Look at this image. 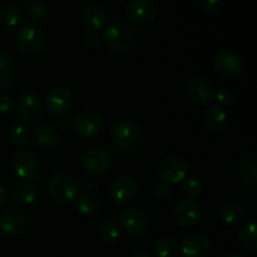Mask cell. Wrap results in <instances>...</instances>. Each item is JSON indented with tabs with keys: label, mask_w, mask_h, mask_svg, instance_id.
<instances>
[{
	"label": "cell",
	"mask_w": 257,
	"mask_h": 257,
	"mask_svg": "<svg viewBox=\"0 0 257 257\" xmlns=\"http://www.w3.org/2000/svg\"><path fill=\"white\" fill-rule=\"evenodd\" d=\"M208 251H210V241L202 233H190L182 240L181 252L183 257H205Z\"/></svg>",
	"instance_id": "17"
},
{
	"label": "cell",
	"mask_w": 257,
	"mask_h": 257,
	"mask_svg": "<svg viewBox=\"0 0 257 257\" xmlns=\"http://www.w3.org/2000/svg\"><path fill=\"white\" fill-rule=\"evenodd\" d=\"M153 196L157 201L160 202H166L168 201V198L171 197V188L167 183H157L155 186V190H153Z\"/></svg>",
	"instance_id": "35"
},
{
	"label": "cell",
	"mask_w": 257,
	"mask_h": 257,
	"mask_svg": "<svg viewBox=\"0 0 257 257\" xmlns=\"http://www.w3.org/2000/svg\"><path fill=\"white\" fill-rule=\"evenodd\" d=\"M109 193L113 202L127 206L135 201L138 193V185L131 176H119L110 185Z\"/></svg>",
	"instance_id": "11"
},
{
	"label": "cell",
	"mask_w": 257,
	"mask_h": 257,
	"mask_svg": "<svg viewBox=\"0 0 257 257\" xmlns=\"http://www.w3.org/2000/svg\"><path fill=\"white\" fill-rule=\"evenodd\" d=\"M97 186V181L92 177V176H83L79 181V186L78 187H82L83 190L90 191Z\"/></svg>",
	"instance_id": "39"
},
{
	"label": "cell",
	"mask_w": 257,
	"mask_h": 257,
	"mask_svg": "<svg viewBox=\"0 0 257 257\" xmlns=\"http://www.w3.org/2000/svg\"><path fill=\"white\" fill-rule=\"evenodd\" d=\"M102 42L103 38L98 32H89L84 35V45L88 49H97Z\"/></svg>",
	"instance_id": "36"
},
{
	"label": "cell",
	"mask_w": 257,
	"mask_h": 257,
	"mask_svg": "<svg viewBox=\"0 0 257 257\" xmlns=\"http://www.w3.org/2000/svg\"><path fill=\"white\" fill-rule=\"evenodd\" d=\"M77 210L85 217H94L102 210V205L97 196L92 193H83L77 200Z\"/></svg>",
	"instance_id": "23"
},
{
	"label": "cell",
	"mask_w": 257,
	"mask_h": 257,
	"mask_svg": "<svg viewBox=\"0 0 257 257\" xmlns=\"http://www.w3.org/2000/svg\"><path fill=\"white\" fill-rule=\"evenodd\" d=\"M226 5V0H205V10L210 14H217L222 12Z\"/></svg>",
	"instance_id": "37"
},
{
	"label": "cell",
	"mask_w": 257,
	"mask_h": 257,
	"mask_svg": "<svg viewBox=\"0 0 257 257\" xmlns=\"http://www.w3.org/2000/svg\"><path fill=\"white\" fill-rule=\"evenodd\" d=\"M44 103L39 95L34 93H27L22 95L17 103V112L24 124H35L44 114Z\"/></svg>",
	"instance_id": "6"
},
{
	"label": "cell",
	"mask_w": 257,
	"mask_h": 257,
	"mask_svg": "<svg viewBox=\"0 0 257 257\" xmlns=\"http://www.w3.org/2000/svg\"><path fill=\"white\" fill-rule=\"evenodd\" d=\"M39 188L37 185L30 182H25L18 186L14 191V201L19 206H29L38 200Z\"/></svg>",
	"instance_id": "24"
},
{
	"label": "cell",
	"mask_w": 257,
	"mask_h": 257,
	"mask_svg": "<svg viewBox=\"0 0 257 257\" xmlns=\"http://www.w3.org/2000/svg\"><path fill=\"white\" fill-rule=\"evenodd\" d=\"M14 63L7 54L0 53V88L8 87L14 79Z\"/></svg>",
	"instance_id": "28"
},
{
	"label": "cell",
	"mask_w": 257,
	"mask_h": 257,
	"mask_svg": "<svg viewBox=\"0 0 257 257\" xmlns=\"http://www.w3.org/2000/svg\"><path fill=\"white\" fill-rule=\"evenodd\" d=\"M107 10L98 4H90L83 12V22L92 32L104 29L107 25Z\"/></svg>",
	"instance_id": "20"
},
{
	"label": "cell",
	"mask_w": 257,
	"mask_h": 257,
	"mask_svg": "<svg viewBox=\"0 0 257 257\" xmlns=\"http://www.w3.org/2000/svg\"><path fill=\"white\" fill-rule=\"evenodd\" d=\"M103 39L113 52H127L136 42L135 28L128 22L117 19L107 25L103 33Z\"/></svg>",
	"instance_id": "1"
},
{
	"label": "cell",
	"mask_w": 257,
	"mask_h": 257,
	"mask_svg": "<svg viewBox=\"0 0 257 257\" xmlns=\"http://www.w3.org/2000/svg\"><path fill=\"white\" fill-rule=\"evenodd\" d=\"M243 218V210L238 203L227 202L221 210V220L226 225H237Z\"/></svg>",
	"instance_id": "26"
},
{
	"label": "cell",
	"mask_w": 257,
	"mask_h": 257,
	"mask_svg": "<svg viewBox=\"0 0 257 257\" xmlns=\"http://www.w3.org/2000/svg\"><path fill=\"white\" fill-rule=\"evenodd\" d=\"M119 226L114 218H108L100 226V236L105 242H114L119 237Z\"/></svg>",
	"instance_id": "31"
},
{
	"label": "cell",
	"mask_w": 257,
	"mask_h": 257,
	"mask_svg": "<svg viewBox=\"0 0 257 257\" xmlns=\"http://www.w3.org/2000/svg\"><path fill=\"white\" fill-rule=\"evenodd\" d=\"M201 205L195 198H183L175 207L176 221L185 228H191L197 225L201 220Z\"/></svg>",
	"instance_id": "14"
},
{
	"label": "cell",
	"mask_w": 257,
	"mask_h": 257,
	"mask_svg": "<svg viewBox=\"0 0 257 257\" xmlns=\"http://www.w3.org/2000/svg\"><path fill=\"white\" fill-rule=\"evenodd\" d=\"M125 13L132 22L145 24L155 19L157 7L152 0H131L125 7Z\"/></svg>",
	"instance_id": "16"
},
{
	"label": "cell",
	"mask_w": 257,
	"mask_h": 257,
	"mask_svg": "<svg viewBox=\"0 0 257 257\" xmlns=\"http://www.w3.org/2000/svg\"><path fill=\"white\" fill-rule=\"evenodd\" d=\"M32 140L34 145L43 151L55 150L60 142L59 133L50 124L37 125L32 133Z\"/></svg>",
	"instance_id": "18"
},
{
	"label": "cell",
	"mask_w": 257,
	"mask_h": 257,
	"mask_svg": "<svg viewBox=\"0 0 257 257\" xmlns=\"http://www.w3.org/2000/svg\"><path fill=\"white\" fill-rule=\"evenodd\" d=\"M190 172L187 161L181 156H170L161 162L158 175L165 183H178L185 180Z\"/></svg>",
	"instance_id": "7"
},
{
	"label": "cell",
	"mask_w": 257,
	"mask_h": 257,
	"mask_svg": "<svg viewBox=\"0 0 257 257\" xmlns=\"http://www.w3.org/2000/svg\"><path fill=\"white\" fill-rule=\"evenodd\" d=\"M227 257H242L240 255V253H236V252H232V253H230V255H228Z\"/></svg>",
	"instance_id": "42"
},
{
	"label": "cell",
	"mask_w": 257,
	"mask_h": 257,
	"mask_svg": "<svg viewBox=\"0 0 257 257\" xmlns=\"http://www.w3.org/2000/svg\"><path fill=\"white\" fill-rule=\"evenodd\" d=\"M47 42V35L44 34V32L33 25H24L18 29L15 34L18 49L28 55H37L44 52Z\"/></svg>",
	"instance_id": "2"
},
{
	"label": "cell",
	"mask_w": 257,
	"mask_h": 257,
	"mask_svg": "<svg viewBox=\"0 0 257 257\" xmlns=\"http://www.w3.org/2000/svg\"><path fill=\"white\" fill-rule=\"evenodd\" d=\"M141 131L136 123L131 120H122L117 123L113 131V141L115 146L122 151H133L140 146Z\"/></svg>",
	"instance_id": "8"
},
{
	"label": "cell",
	"mask_w": 257,
	"mask_h": 257,
	"mask_svg": "<svg viewBox=\"0 0 257 257\" xmlns=\"http://www.w3.org/2000/svg\"><path fill=\"white\" fill-rule=\"evenodd\" d=\"M30 137V130L27 124L24 123H19V124L13 125L12 130L9 132V141L12 145L18 146H24L25 143L29 141Z\"/></svg>",
	"instance_id": "30"
},
{
	"label": "cell",
	"mask_w": 257,
	"mask_h": 257,
	"mask_svg": "<svg viewBox=\"0 0 257 257\" xmlns=\"http://www.w3.org/2000/svg\"><path fill=\"white\" fill-rule=\"evenodd\" d=\"M77 182L65 173H57L49 181V193L57 202L68 203L75 200L78 195Z\"/></svg>",
	"instance_id": "5"
},
{
	"label": "cell",
	"mask_w": 257,
	"mask_h": 257,
	"mask_svg": "<svg viewBox=\"0 0 257 257\" xmlns=\"http://www.w3.org/2000/svg\"><path fill=\"white\" fill-rule=\"evenodd\" d=\"M237 172L241 181L246 185L255 186L257 182V155L247 152L240 158L237 163Z\"/></svg>",
	"instance_id": "21"
},
{
	"label": "cell",
	"mask_w": 257,
	"mask_h": 257,
	"mask_svg": "<svg viewBox=\"0 0 257 257\" xmlns=\"http://www.w3.org/2000/svg\"><path fill=\"white\" fill-rule=\"evenodd\" d=\"M73 103L72 93L65 87H55L45 98L44 108L53 117H64L70 110Z\"/></svg>",
	"instance_id": "10"
},
{
	"label": "cell",
	"mask_w": 257,
	"mask_h": 257,
	"mask_svg": "<svg viewBox=\"0 0 257 257\" xmlns=\"http://www.w3.org/2000/svg\"><path fill=\"white\" fill-rule=\"evenodd\" d=\"M243 60L233 52H220L213 58V68L222 77L228 79H237L243 73Z\"/></svg>",
	"instance_id": "9"
},
{
	"label": "cell",
	"mask_w": 257,
	"mask_h": 257,
	"mask_svg": "<svg viewBox=\"0 0 257 257\" xmlns=\"http://www.w3.org/2000/svg\"><path fill=\"white\" fill-rule=\"evenodd\" d=\"M73 128L80 137H94L102 131L103 118L95 110H83L78 113L73 119Z\"/></svg>",
	"instance_id": "12"
},
{
	"label": "cell",
	"mask_w": 257,
	"mask_h": 257,
	"mask_svg": "<svg viewBox=\"0 0 257 257\" xmlns=\"http://www.w3.org/2000/svg\"><path fill=\"white\" fill-rule=\"evenodd\" d=\"M13 171L19 180L30 182L39 176V158L32 151H20L13 160Z\"/></svg>",
	"instance_id": "4"
},
{
	"label": "cell",
	"mask_w": 257,
	"mask_h": 257,
	"mask_svg": "<svg viewBox=\"0 0 257 257\" xmlns=\"http://www.w3.org/2000/svg\"><path fill=\"white\" fill-rule=\"evenodd\" d=\"M187 94L191 99L200 105H207L215 98V90H213L212 84L207 78L202 75H193L188 79L187 85Z\"/></svg>",
	"instance_id": "15"
},
{
	"label": "cell",
	"mask_w": 257,
	"mask_h": 257,
	"mask_svg": "<svg viewBox=\"0 0 257 257\" xmlns=\"http://www.w3.org/2000/svg\"><path fill=\"white\" fill-rule=\"evenodd\" d=\"M238 240L243 248H246L250 252L255 253L257 251V235H256V225L253 222H248L238 231Z\"/></svg>",
	"instance_id": "25"
},
{
	"label": "cell",
	"mask_w": 257,
	"mask_h": 257,
	"mask_svg": "<svg viewBox=\"0 0 257 257\" xmlns=\"http://www.w3.org/2000/svg\"><path fill=\"white\" fill-rule=\"evenodd\" d=\"M23 18V13L19 7L14 4H8L0 9V22L8 27H15L19 24Z\"/></svg>",
	"instance_id": "29"
},
{
	"label": "cell",
	"mask_w": 257,
	"mask_h": 257,
	"mask_svg": "<svg viewBox=\"0 0 257 257\" xmlns=\"http://www.w3.org/2000/svg\"><path fill=\"white\" fill-rule=\"evenodd\" d=\"M155 252L157 257H178L180 248L173 238L161 237L156 241Z\"/></svg>",
	"instance_id": "27"
},
{
	"label": "cell",
	"mask_w": 257,
	"mask_h": 257,
	"mask_svg": "<svg viewBox=\"0 0 257 257\" xmlns=\"http://www.w3.org/2000/svg\"><path fill=\"white\" fill-rule=\"evenodd\" d=\"M48 7L42 2H30L25 7V14L30 20H43L48 17Z\"/></svg>",
	"instance_id": "32"
},
{
	"label": "cell",
	"mask_w": 257,
	"mask_h": 257,
	"mask_svg": "<svg viewBox=\"0 0 257 257\" xmlns=\"http://www.w3.org/2000/svg\"><path fill=\"white\" fill-rule=\"evenodd\" d=\"M109 156L103 150H89L83 156L82 165L87 172L92 175H102L109 168Z\"/></svg>",
	"instance_id": "19"
},
{
	"label": "cell",
	"mask_w": 257,
	"mask_h": 257,
	"mask_svg": "<svg viewBox=\"0 0 257 257\" xmlns=\"http://www.w3.org/2000/svg\"><path fill=\"white\" fill-rule=\"evenodd\" d=\"M13 107H14V100L9 95L0 93V114H5V113L10 112Z\"/></svg>",
	"instance_id": "38"
},
{
	"label": "cell",
	"mask_w": 257,
	"mask_h": 257,
	"mask_svg": "<svg viewBox=\"0 0 257 257\" xmlns=\"http://www.w3.org/2000/svg\"><path fill=\"white\" fill-rule=\"evenodd\" d=\"M132 257H151L150 253L145 252V251H138V252L133 253Z\"/></svg>",
	"instance_id": "41"
},
{
	"label": "cell",
	"mask_w": 257,
	"mask_h": 257,
	"mask_svg": "<svg viewBox=\"0 0 257 257\" xmlns=\"http://www.w3.org/2000/svg\"><path fill=\"white\" fill-rule=\"evenodd\" d=\"M205 123L212 132H222L227 127L228 115L221 107H210L205 113Z\"/></svg>",
	"instance_id": "22"
},
{
	"label": "cell",
	"mask_w": 257,
	"mask_h": 257,
	"mask_svg": "<svg viewBox=\"0 0 257 257\" xmlns=\"http://www.w3.org/2000/svg\"><path fill=\"white\" fill-rule=\"evenodd\" d=\"M120 227L131 236H141L147 231L148 218L145 212L135 207L125 208L118 215Z\"/></svg>",
	"instance_id": "13"
},
{
	"label": "cell",
	"mask_w": 257,
	"mask_h": 257,
	"mask_svg": "<svg viewBox=\"0 0 257 257\" xmlns=\"http://www.w3.org/2000/svg\"><path fill=\"white\" fill-rule=\"evenodd\" d=\"M7 201H8V193L5 191V188L3 186H0V210L4 208V206L7 205Z\"/></svg>",
	"instance_id": "40"
},
{
	"label": "cell",
	"mask_w": 257,
	"mask_h": 257,
	"mask_svg": "<svg viewBox=\"0 0 257 257\" xmlns=\"http://www.w3.org/2000/svg\"><path fill=\"white\" fill-rule=\"evenodd\" d=\"M203 185L198 178L190 177L183 183V193L187 196V198H196L202 193Z\"/></svg>",
	"instance_id": "33"
},
{
	"label": "cell",
	"mask_w": 257,
	"mask_h": 257,
	"mask_svg": "<svg viewBox=\"0 0 257 257\" xmlns=\"http://www.w3.org/2000/svg\"><path fill=\"white\" fill-rule=\"evenodd\" d=\"M27 228V216L22 208L10 206L0 212V230L7 237L14 238L22 235Z\"/></svg>",
	"instance_id": "3"
},
{
	"label": "cell",
	"mask_w": 257,
	"mask_h": 257,
	"mask_svg": "<svg viewBox=\"0 0 257 257\" xmlns=\"http://www.w3.org/2000/svg\"><path fill=\"white\" fill-rule=\"evenodd\" d=\"M215 98L218 104L222 105V107H228V105L233 104L236 99L235 93L230 88H221V89H218L217 93L215 94Z\"/></svg>",
	"instance_id": "34"
}]
</instances>
